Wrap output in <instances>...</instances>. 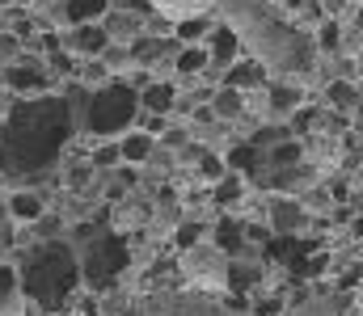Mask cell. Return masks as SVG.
<instances>
[{"label": "cell", "mask_w": 363, "mask_h": 316, "mask_svg": "<svg viewBox=\"0 0 363 316\" xmlns=\"http://www.w3.org/2000/svg\"><path fill=\"white\" fill-rule=\"evenodd\" d=\"M72 127L77 118L64 98L9 105V122L0 135V173H43L68 144Z\"/></svg>", "instance_id": "obj_1"}, {"label": "cell", "mask_w": 363, "mask_h": 316, "mask_svg": "<svg viewBox=\"0 0 363 316\" xmlns=\"http://www.w3.org/2000/svg\"><path fill=\"white\" fill-rule=\"evenodd\" d=\"M17 287H21L38 308H64V304L77 295V287H81V262H77V253H72L68 245L47 240V245H38V249L26 257V266L17 270Z\"/></svg>", "instance_id": "obj_2"}, {"label": "cell", "mask_w": 363, "mask_h": 316, "mask_svg": "<svg viewBox=\"0 0 363 316\" xmlns=\"http://www.w3.org/2000/svg\"><path fill=\"white\" fill-rule=\"evenodd\" d=\"M135 118H140V93H135L127 81H106V85H97L89 93V102H85V114H81L85 131H89V135H106V139L131 131Z\"/></svg>", "instance_id": "obj_3"}, {"label": "cell", "mask_w": 363, "mask_h": 316, "mask_svg": "<svg viewBox=\"0 0 363 316\" xmlns=\"http://www.w3.org/2000/svg\"><path fill=\"white\" fill-rule=\"evenodd\" d=\"M127 240L123 236H114V232H101V236H93L85 240V257H81V283L89 287V291H106L123 270H127Z\"/></svg>", "instance_id": "obj_4"}, {"label": "cell", "mask_w": 363, "mask_h": 316, "mask_svg": "<svg viewBox=\"0 0 363 316\" xmlns=\"http://www.w3.org/2000/svg\"><path fill=\"white\" fill-rule=\"evenodd\" d=\"M4 85H9L13 93H47L51 72H47L43 59H13V64L4 68Z\"/></svg>", "instance_id": "obj_5"}, {"label": "cell", "mask_w": 363, "mask_h": 316, "mask_svg": "<svg viewBox=\"0 0 363 316\" xmlns=\"http://www.w3.org/2000/svg\"><path fill=\"white\" fill-rule=\"evenodd\" d=\"M60 47H64L68 55H101V51L110 47V34H106L97 21H85V25H77L72 34H64Z\"/></svg>", "instance_id": "obj_6"}, {"label": "cell", "mask_w": 363, "mask_h": 316, "mask_svg": "<svg viewBox=\"0 0 363 316\" xmlns=\"http://www.w3.org/2000/svg\"><path fill=\"white\" fill-rule=\"evenodd\" d=\"M237 55H241L237 30L216 25V30H211V47H207V68H228V64H237Z\"/></svg>", "instance_id": "obj_7"}, {"label": "cell", "mask_w": 363, "mask_h": 316, "mask_svg": "<svg viewBox=\"0 0 363 316\" xmlns=\"http://www.w3.org/2000/svg\"><path fill=\"white\" fill-rule=\"evenodd\" d=\"M304 207L296 203V199H274L271 203V228H274V236H291V232H300L304 228Z\"/></svg>", "instance_id": "obj_8"}, {"label": "cell", "mask_w": 363, "mask_h": 316, "mask_svg": "<svg viewBox=\"0 0 363 316\" xmlns=\"http://www.w3.org/2000/svg\"><path fill=\"white\" fill-rule=\"evenodd\" d=\"M169 51H178V42H169V38H148V34H144V38H135V42H131V51H127V55H131L135 64H144V68H148V64H157V59H161V55H169Z\"/></svg>", "instance_id": "obj_9"}, {"label": "cell", "mask_w": 363, "mask_h": 316, "mask_svg": "<svg viewBox=\"0 0 363 316\" xmlns=\"http://www.w3.org/2000/svg\"><path fill=\"white\" fill-rule=\"evenodd\" d=\"M152 152H157V144H152V135H148V131L123 135V144H118V160H127V165H144Z\"/></svg>", "instance_id": "obj_10"}, {"label": "cell", "mask_w": 363, "mask_h": 316, "mask_svg": "<svg viewBox=\"0 0 363 316\" xmlns=\"http://www.w3.org/2000/svg\"><path fill=\"white\" fill-rule=\"evenodd\" d=\"M174 102H178V89H174V85H144V89H140L144 114H169Z\"/></svg>", "instance_id": "obj_11"}, {"label": "cell", "mask_w": 363, "mask_h": 316, "mask_svg": "<svg viewBox=\"0 0 363 316\" xmlns=\"http://www.w3.org/2000/svg\"><path fill=\"white\" fill-rule=\"evenodd\" d=\"M211 114H216V118H224V122L241 118V114H245V93H241V89L220 85V89H216V98H211Z\"/></svg>", "instance_id": "obj_12"}, {"label": "cell", "mask_w": 363, "mask_h": 316, "mask_svg": "<svg viewBox=\"0 0 363 316\" xmlns=\"http://www.w3.org/2000/svg\"><path fill=\"white\" fill-rule=\"evenodd\" d=\"M43 211H47V203H43V194H34V190H17V194H9V215L21 219V223H34Z\"/></svg>", "instance_id": "obj_13"}, {"label": "cell", "mask_w": 363, "mask_h": 316, "mask_svg": "<svg viewBox=\"0 0 363 316\" xmlns=\"http://www.w3.org/2000/svg\"><path fill=\"white\" fill-rule=\"evenodd\" d=\"M110 13V0H64V17L72 25H85V21H101Z\"/></svg>", "instance_id": "obj_14"}, {"label": "cell", "mask_w": 363, "mask_h": 316, "mask_svg": "<svg viewBox=\"0 0 363 316\" xmlns=\"http://www.w3.org/2000/svg\"><path fill=\"white\" fill-rule=\"evenodd\" d=\"M262 81H267L262 64H228V68H224V85H228V89H254V85H262Z\"/></svg>", "instance_id": "obj_15"}, {"label": "cell", "mask_w": 363, "mask_h": 316, "mask_svg": "<svg viewBox=\"0 0 363 316\" xmlns=\"http://www.w3.org/2000/svg\"><path fill=\"white\" fill-rule=\"evenodd\" d=\"M300 102H304V93H300L296 85H271V114L291 118V114L300 110Z\"/></svg>", "instance_id": "obj_16"}, {"label": "cell", "mask_w": 363, "mask_h": 316, "mask_svg": "<svg viewBox=\"0 0 363 316\" xmlns=\"http://www.w3.org/2000/svg\"><path fill=\"white\" fill-rule=\"evenodd\" d=\"M216 245H220L224 253H237V249L245 245V223H237V219H220V223H216Z\"/></svg>", "instance_id": "obj_17"}, {"label": "cell", "mask_w": 363, "mask_h": 316, "mask_svg": "<svg viewBox=\"0 0 363 316\" xmlns=\"http://www.w3.org/2000/svg\"><path fill=\"white\" fill-rule=\"evenodd\" d=\"M325 98H330L334 110H359V85L355 81H334L325 89Z\"/></svg>", "instance_id": "obj_18"}, {"label": "cell", "mask_w": 363, "mask_h": 316, "mask_svg": "<svg viewBox=\"0 0 363 316\" xmlns=\"http://www.w3.org/2000/svg\"><path fill=\"white\" fill-rule=\"evenodd\" d=\"M207 68V47H186L178 51V72L182 76H194V72H203Z\"/></svg>", "instance_id": "obj_19"}, {"label": "cell", "mask_w": 363, "mask_h": 316, "mask_svg": "<svg viewBox=\"0 0 363 316\" xmlns=\"http://www.w3.org/2000/svg\"><path fill=\"white\" fill-rule=\"evenodd\" d=\"M241 190H245V186H241V177H237V173H224V177L216 182V203H224V207H228V203H237V199H241Z\"/></svg>", "instance_id": "obj_20"}, {"label": "cell", "mask_w": 363, "mask_h": 316, "mask_svg": "<svg viewBox=\"0 0 363 316\" xmlns=\"http://www.w3.org/2000/svg\"><path fill=\"white\" fill-rule=\"evenodd\" d=\"M17 291H21V287H17V270L0 262V308H9V304L17 300Z\"/></svg>", "instance_id": "obj_21"}, {"label": "cell", "mask_w": 363, "mask_h": 316, "mask_svg": "<svg viewBox=\"0 0 363 316\" xmlns=\"http://www.w3.org/2000/svg\"><path fill=\"white\" fill-rule=\"evenodd\" d=\"M199 240H203V223H182L178 232H174V245H178L182 253L199 249Z\"/></svg>", "instance_id": "obj_22"}, {"label": "cell", "mask_w": 363, "mask_h": 316, "mask_svg": "<svg viewBox=\"0 0 363 316\" xmlns=\"http://www.w3.org/2000/svg\"><path fill=\"white\" fill-rule=\"evenodd\" d=\"M317 47H321V51H338V47H342V25H338V21H321Z\"/></svg>", "instance_id": "obj_23"}, {"label": "cell", "mask_w": 363, "mask_h": 316, "mask_svg": "<svg viewBox=\"0 0 363 316\" xmlns=\"http://www.w3.org/2000/svg\"><path fill=\"white\" fill-rule=\"evenodd\" d=\"M89 177H93L89 160H72V165H68V173H64V182H68L72 190H85V186H89Z\"/></svg>", "instance_id": "obj_24"}, {"label": "cell", "mask_w": 363, "mask_h": 316, "mask_svg": "<svg viewBox=\"0 0 363 316\" xmlns=\"http://www.w3.org/2000/svg\"><path fill=\"white\" fill-rule=\"evenodd\" d=\"M199 173H203L207 182H220V177L228 173V169H224V156H211V152H203V156H199Z\"/></svg>", "instance_id": "obj_25"}, {"label": "cell", "mask_w": 363, "mask_h": 316, "mask_svg": "<svg viewBox=\"0 0 363 316\" xmlns=\"http://www.w3.org/2000/svg\"><path fill=\"white\" fill-rule=\"evenodd\" d=\"M89 165L93 169H114V165H118V144H101V148L93 152Z\"/></svg>", "instance_id": "obj_26"}, {"label": "cell", "mask_w": 363, "mask_h": 316, "mask_svg": "<svg viewBox=\"0 0 363 316\" xmlns=\"http://www.w3.org/2000/svg\"><path fill=\"white\" fill-rule=\"evenodd\" d=\"M51 72H60V76H72V72H81L77 64H72V55L60 47V51H51Z\"/></svg>", "instance_id": "obj_27"}, {"label": "cell", "mask_w": 363, "mask_h": 316, "mask_svg": "<svg viewBox=\"0 0 363 316\" xmlns=\"http://www.w3.org/2000/svg\"><path fill=\"white\" fill-rule=\"evenodd\" d=\"M81 76H85V89H97V85H106V81H110V68H106V64H85V72H81Z\"/></svg>", "instance_id": "obj_28"}, {"label": "cell", "mask_w": 363, "mask_h": 316, "mask_svg": "<svg viewBox=\"0 0 363 316\" xmlns=\"http://www.w3.org/2000/svg\"><path fill=\"white\" fill-rule=\"evenodd\" d=\"M17 51H21V38L17 34H0V59H17Z\"/></svg>", "instance_id": "obj_29"}, {"label": "cell", "mask_w": 363, "mask_h": 316, "mask_svg": "<svg viewBox=\"0 0 363 316\" xmlns=\"http://www.w3.org/2000/svg\"><path fill=\"white\" fill-rule=\"evenodd\" d=\"M203 30H207V21H182V25H178V38H182V42H194Z\"/></svg>", "instance_id": "obj_30"}, {"label": "cell", "mask_w": 363, "mask_h": 316, "mask_svg": "<svg viewBox=\"0 0 363 316\" xmlns=\"http://www.w3.org/2000/svg\"><path fill=\"white\" fill-rule=\"evenodd\" d=\"M287 4H304V0H287Z\"/></svg>", "instance_id": "obj_31"}, {"label": "cell", "mask_w": 363, "mask_h": 316, "mask_svg": "<svg viewBox=\"0 0 363 316\" xmlns=\"http://www.w3.org/2000/svg\"><path fill=\"white\" fill-rule=\"evenodd\" d=\"M0 219H4V203H0Z\"/></svg>", "instance_id": "obj_32"}, {"label": "cell", "mask_w": 363, "mask_h": 316, "mask_svg": "<svg viewBox=\"0 0 363 316\" xmlns=\"http://www.w3.org/2000/svg\"><path fill=\"white\" fill-rule=\"evenodd\" d=\"M351 316H359V312H351Z\"/></svg>", "instance_id": "obj_33"}]
</instances>
